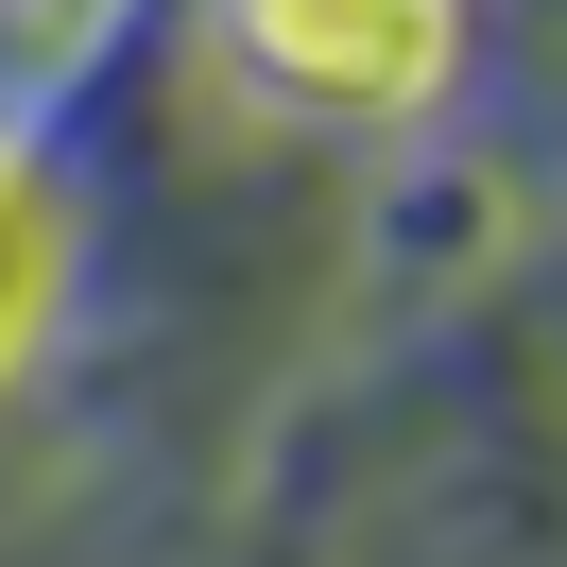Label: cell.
<instances>
[{
    "label": "cell",
    "instance_id": "6da1fadb",
    "mask_svg": "<svg viewBox=\"0 0 567 567\" xmlns=\"http://www.w3.org/2000/svg\"><path fill=\"white\" fill-rule=\"evenodd\" d=\"M224 35L310 121H395L447 86V0H224Z\"/></svg>",
    "mask_w": 567,
    "mask_h": 567
}]
</instances>
